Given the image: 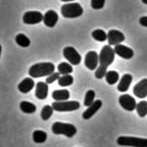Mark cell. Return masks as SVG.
I'll return each mask as SVG.
<instances>
[{
    "label": "cell",
    "mask_w": 147,
    "mask_h": 147,
    "mask_svg": "<svg viewBox=\"0 0 147 147\" xmlns=\"http://www.w3.org/2000/svg\"><path fill=\"white\" fill-rule=\"evenodd\" d=\"M33 87H34V81L31 78H25L24 80H22L19 83L17 88H18L19 92L23 93V94H27L32 90Z\"/></svg>",
    "instance_id": "cell-17"
},
{
    "label": "cell",
    "mask_w": 147,
    "mask_h": 147,
    "mask_svg": "<svg viewBox=\"0 0 147 147\" xmlns=\"http://www.w3.org/2000/svg\"><path fill=\"white\" fill-rule=\"evenodd\" d=\"M53 98L55 100V102H63L67 101L69 98V90H55L53 92Z\"/></svg>",
    "instance_id": "cell-19"
},
{
    "label": "cell",
    "mask_w": 147,
    "mask_h": 147,
    "mask_svg": "<svg viewBox=\"0 0 147 147\" xmlns=\"http://www.w3.org/2000/svg\"><path fill=\"white\" fill-rule=\"evenodd\" d=\"M43 15L39 11H27L22 17L23 23L25 24H37L43 21Z\"/></svg>",
    "instance_id": "cell-9"
},
{
    "label": "cell",
    "mask_w": 147,
    "mask_h": 147,
    "mask_svg": "<svg viewBox=\"0 0 147 147\" xmlns=\"http://www.w3.org/2000/svg\"><path fill=\"white\" fill-rule=\"evenodd\" d=\"M19 108L25 114H33L36 111V106L32 103L27 102V101H22L19 105Z\"/></svg>",
    "instance_id": "cell-20"
},
{
    "label": "cell",
    "mask_w": 147,
    "mask_h": 147,
    "mask_svg": "<svg viewBox=\"0 0 147 147\" xmlns=\"http://www.w3.org/2000/svg\"><path fill=\"white\" fill-rule=\"evenodd\" d=\"M53 108L57 112H71L80 108L78 101H63V102H53Z\"/></svg>",
    "instance_id": "cell-6"
},
{
    "label": "cell",
    "mask_w": 147,
    "mask_h": 147,
    "mask_svg": "<svg viewBox=\"0 0 147 147\" xmlns=\"http://www.w3.org/2000/svg\"><path fill=\"white\" fill-rule=\"evenodd\" d=\"M136 111L140 117H145L147 115V102L146 101H140L137 103Z\"/></svg>",
    "instance_id": "cell-29"
},
{
    "label": "cell",
    "mask_w": 147,
    "mask_h": 147,
    "mask_svg": "<svg viewBox=\"0 0 147 147\" xmlns=\"http://www.w3.org/2000/svg\"><path fill=\"white\" fill-rule=\"evenodd\" d=\"M59 85L61 87H69L71 85H73L74 83V78L71 75H65V76H61V78L57 81Z\"/></svg>",
    "instance_id": "cell-26"
},
{
    "label": "cell",
    "mask_w": 147,
    "mask_h": 147,
    "mask_svg": "<svg viewBox=\"0 0 147 147\" xmlns=\"http://www.w3.org/2000/svg\"><path fill=\"white\" fill-rule=\"evenodd\" d=\"M114 51L117 55H119L120 57L125 59H130L133 57L134 55V51H133L132 49L126 47V45H118L114 47Z\"/></svg>",
    "instance_id": "cell-12"
},
{
    "label": "cell",
    "mask_w": 147,
    "mask_h": 147,
    "mask_svg": "<svg viewBox=\"0 0 147 147\" xmlns=\"http://www.w3.org/2000/svg\"><path fill=\"white\" fill-rule=\"evenodd\" d=\"M15 41H16L17 45L21 47H28L29 45H30V39H29L26 35L23 34V33L17 34L16 37H15Z\"/></svg>",
    "instance_id": "cell-22"
},
{
    "label": "cell",
    "mask_w": 147,
    "mask_h": 147,
    "mask_svg": "<svg viewBox=\"0 0 147 147\" xmlns=\"http://www.w3.org/2000/svg\"><path fill=\"white\" fill-rule=\"evenodd\" d=\"M115 51L114 49L111 47V45H105L101 49V53L99 55V67L95 71V77L97 79H103L107 74L108 67L113 63L115 59Z\"/></svg>",
    "instance_id": "cell-1"
},
{
    "label": "cell",
    "mask_w": 147,
    "mask_h": 147,
    "mask_svg": "<svg viewBox=\"0 0 147 147\" xmlns=\"http://www.w3.org/2000/svg\"><path fill=\"white\" fill-rule=\"evenodd\" d=\"M59 20V15L55 10H47L43 15V23L47 27H55Z\"/></svg>",
    "instance_id": "cell-14"
},
{
    "label": "cell",
    "mask_w": 147,
    "mask_h": 147,
    "mask_svg": "<svg viewBox=\"0 0 147 147\" xmlns=\"http://www.w3.org/2000/svg\"><path fill=\"white\" fill-rule=\"evenodd\" d=\"M49 94V86L45 82H38L35 88V97L39 100H45L47 99Z\"/></svg>",
    "instance_id": "cell-16"
},
{
    "label": "cell",
    "mask_w": 147,
    "mask_h": 147,
    "mask_svg": "<svg viewBox=\"0 0 147 147\" xmlns=\"http://www.w3.org/2000/svg\"><path fill=\"white\" fill-rule=\"evenodd\" d=\"M119 104H120V106L124 110L129 111V112H132V111L136 110V107H137V103L135 101V99L132 96L127 94H124L119 97Z\"/></svg>",
    "instance_id": "cell-8"
},
{
    "label": "cell",
    "mask_w": 147,
    "mask_h": 147,
    "mask_svg": "<svg viewBox=\"0 0 147 147\" xmlns=\"http://www.w3.org/2000/svg\"><path fill=\"white\" fill-rule=\"evenodd\" d=\"M133 93L135 96L140 99L147 97V79H143L139 83H137L133 88Z\"/></svg>",
    "instance_id": "cell-13"
},
{
    "label": "cell",
    "mask_w": 147,
    "mask_h": 147,
    "mask_svg": "<svg viewBox=\"0 0 147 147\" xmlns=\"http://www.w3.org/2000/svg\"><path fill=\"white\" fill-rule=\"evenodd\" d=\"M92 37L98 41L108 40V34L103 29H95L92 32Z\"/></svg>",
    "instance_id": "cell-25"
},
{
    "label": "cell",
    "mask_w": 147,
    "mask_h": 147,
    "mask_svg": "<svg viewBox=\"0 0 147 147\" xmlns=\"http://www.w3.org/2000/svg\"><path fill=\"white\" fill-rule=\"evenodd\" d=\"M102 105H103L102 101L96 100L94 102V104H92L90 107H88L87 110L83 113V118H84L85 120H89L90 118H92V117L94 116V115L96 114L99 110H100V108L102 107Z\"/></svg>",
    "instance_id": "cell-15"
},
{
    "label": "cell",
    "mask_w": 147,
    "mask_h": 147,
    "mask_svg": "<svg viewBox=\"0 0 147 147\" xmlns=\"http://www.w3.org/2000/svg\"><path fill=\"white\" fill-rule=\"evenodd\" d=\"M107 34H108V43L111 47L112 45L116 47L118 45H121L125 40V35L117 29H111L108 31Z\"/></svg>",
    "instance_id": "cell-11"
},
{
    "label": "cell",
    "mask_w": 147,
    "mask_h": 147,
    "mask_svg": "<svg viewBox=\"0 0 147 147\" xmlns=\"http://www.w3.org/2000/svg\"><path fill=\"white\" fill-rule=\"evenodd\" d=\"M59 75H61V74L59 73V71H55V73L53 74H51V76H49L47 78V80H45V83H47V85L49 84H53V82H55V81H59V79L61 78V76H59Z\"/></svg>",
    "instance_id": "cell-31"
},
{
    "label": "cell",
    "mask_w": 147,
    "mask_h": 147,
    "mask_svg": "<svg viewBox=\"0 0 147 147\" xmlns=\"http://www.w3.org/2000/svg\"><path fill=\"white\" fill-rule=\"evenodd\" d=\"M63 2H71V1H75V0H61Z\"/></svg>",
    "instance_id": "cell-33"
},
{
    "label": "cell",
    "mask_w": 147,
    "mask_h": 147,
    "mask_svg": "<svg viewBox=\"0 0 147 147\" xmlns=\"http://www.w3.org/2000/svg\"><path fill=\"white\" fill-rule=\"evenodd\" d=\"M61 14L65 18H77L80 17L84 12V9L81 6L80 3L77 2H71L63 4L61 8Z\"/></svg>",
    "instance_id": "cell-4"
},
{
    "label": "cell",
    "mask_w": 147,
    "mask_h": 147,
    "mask_svg": "<svg viewBox=\"0 0 147 147\" xmlns=\"http://www.w3.org/2000/svg\"><path fill=\"white\" fill-rule=\"evenodd\" d=\"M105 79L109 85H114L119 81V74L116 71H108L105 76Z\"/></svg>",
    "instance_id": "cell-24"
},
{
    "label": "cell",
    "mask_w": 147,
    "mask_h": 147,
    "mask_svg": "<svg viewBox=\"0 0 147 147\" xmlns=\"http://www.w3.org/2000/svg\"><path fill=\"white\" fill-rule=\"evenodd\" d=\"M139 23H140L142 26L147 27V16H143L139 19Z\"/></svg>",
    "instance_id": "cell-32"
},
{
    "label": "cell",
    "mask_w": 147,
    "mask_h": 147,
    "mask_svg": "<svg viewBox=\"0 0 147 147\" xmlns=\"http://www.w3.org/2000/svg\"><path fill=\"white\" fill-rule=\"evenodd\" d=\"M142 2L144 3V4H147V0H142Z\"/></svg>",
    "instance_id": "cell-34"
},
{
    "label": "cell",
    "mask_w": 147,
    "mask_h": 147,
    "mask_svg": "<svg viewBox=\"0 0 147 147\" xmlns=\"http://www.w3.org/2000/svg\"><path fill=\"white\" fill-rule=\"evenodd\" d=\"M55 67L53 63H38L30 67L28 74L31 78H42L51 76V74L55 73Z\"/></svg>",
    "instance_id": "cell-2"
},
{
    "label": "cell",
    "mask_w": 147,
    "mask_h": 147,
    "mask_svg": "<svg viewBox=\"0 0 147 147\" xmlns=\"http://www.w3.org/2000/svg\"><path fill=\"white\" fill-rule=\"evenodd\" d=\"M85 65L91 71H95L99 67V55L94 51L87 53L85 57Z\"/></svg>",
    "instance_id": "cell-10"
},
{
    "label": "cell",
    "mask_w": 147,
    "mask_h": 147,
    "mask_svg": "<svg viewBox=\"0 0 147 147\" xmlns=\"http://www.w3.org/2000/svg\"><path fill=\"white\" fill-rule=\"evenodd\" d=\"M132 80H133V78L130 74H125L124 76L121 78L120 83H119L118 87H117L119 92H122V93L126 92L129 89V87H130L131 83H132Z\"/></svg>",
    "instance_id": "cell-18"
},
{
    "label": "cell",
    "mask_w": 147,
    "mask_h": 147,
    "mask_svg": "<svg viewBox=\"0 0 147 147\" xmlns=\"http://www.w3.org/2000/svg\"><path fill=\"white\" fill-rule=\"evenodd\" d=\"M117 144L120 146L147 147V139L133 136H120L117 139Z\"/></svg>",
    "instance_id": "cell-5"
},
{
    "label": "cell",
    "mask_w": 147,
    "mask_h": 147,
    "mask_svg": "<svg viewBox=\"0 0 147 147\" xmlns=\"http://www.w3.org/2000/svg\"><path fill=\"white\" fill-rule=\"evenodd\" d=\"M95 96L96 93L94 90H89L85 95V100H84V105L87 107H90L92 104H94L95 102Z\"/></svg>",
    "instance_id": "cell-27"
},
{
    "label": "cell",
    "mask_w": 147,
    "mask_h": 147,
    "mask_svg": "<svg viewBox=\"0 0 147 147\" xmlns=\"http://www.w3.org/2000/svg\"><path fill=\"white\" fill-rule=\"evenodd\" d=\"M57 71L61 74V76H65V75H71L73 73V67H71V63H61L57 65Z\"/></svg>",
    "instance_id": "cell-21"
},
{
    "label": "cell",
    "mask_w": 147,
    "mask_h": 147,
    "mask_svg": "<svg viewBox=\"0 0 147 147\" xmlns=\"http://www.w3.org/2000/svg\"><path fill=\"white\" fill-rule=\"evenodd\" d=\"M105 5V0H91V6L93 9H101Z\"/></svg>",
    "instance_id": "cell-30"
},
{
    "label": "cell",
    "mask_w": 147,
    "mask_h": 147,
    "mask_svg": "<svg viewBox=\"0 0 147 147\" xmlns=\"http://www.w3.org/2000/svg\"><path fill=\"white\" fill-rule=\"evenodd\" d=\"M51 131L55 135H65L69 138H71L76 135L77 128L75 125L69 123L55 122L51 126Z\"/></svg>",
    "instance_id": "cell-3"
},
{
    "label": "cell",
    "mask_w": 147,
    "mask_h": 147,
    "mask_svg": "<svg viewBox=\"0 0 147 147\" xmlns=\"http://www.w3.org/2000/svg\"><path fill=\"white\" fill-rule=\"evenodd\" d=\"M63 55L65 57V59L69 61V63L74 65H78L79 63H81L82 61V57L80 55V53H78L75 47H67L63 49Z\"/></svg>",
    "instance_id": "cell-7"
},
{
    "label": "cell",
    "mask_w": 147,
    "mask_h": 147,
    "mask_svg": "<svg viewBox=\"0 0 147 147\" xmlns=\"http://www.w3.org/2000/svg\"><path fill=\"white\" fill-rule=\"evenodd\" d=\"M32 139L35 143H43L47 139V134L42 130H35L32 134Z\"/></svg>",
    "instance_id": "cell-23"
},
{
    "label": "cell",
    "mask_w": 147,
    "mask_h": 147,
    "mask_svg": "<svg viewBox=\"0 0 147 147\" xmlns=\"http://www.w3.org/2000/svg\"><path fill=\"white\" fill-rule=\"evenodd\" d=\"M53 106L45 105V106L42 108V110H41V113H40L41 119H42V120H45V121L49 120V119L51 117V115H53Z\"/></svg>",
    "instance_id": "cell-28"
}]
</instances>
